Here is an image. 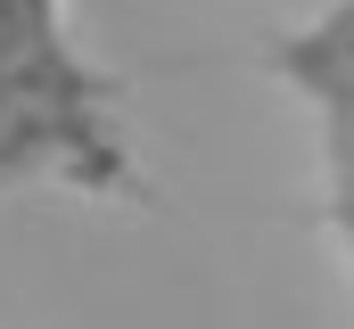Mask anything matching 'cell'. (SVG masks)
Returning <instances> with one entry per match:
<instances>
[{"mask_svg": "<svg viewBox=\"0 0 354 329\" xmlns=\"http://www.w3.org/2000/svg\"><path fill=\"white\" fill-rule=\"evenodd\" d=\"M0 181H66L83 198H132L115 82L66 33V0H0Z\"/></svg>", "mask_w": 354, "mask_h": 329, "instance_id": "cell-1", "label": "cell"}, {"mask_svg": "<svg viewBox=\"0 0 354 329\" xmlns=\"http://www.w3.org/2000/svg\"><path fill=\"white\" fill-rule=\"evenodd\" d=\"M272 66L313 107L330 231H338V247H346V263H354V0H338L330 17H313L305 33H280L272 41Z\"/></svg>", "mask_w": 354, "mask_h": 329, "instance_id": "cell-2", "label": "cell"}]
</instances>
